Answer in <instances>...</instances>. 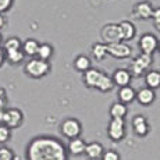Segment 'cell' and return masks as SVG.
<instances>
[{
  "label": "cell",
  "mask_w": 160,
  "mask_h": 160,
  "mask_svg": "<svg viewBox=\"0 0 160 160\" xmlns=\"http://www.w3.org/2000/svg\"><path fill=\"white\" fill-rule=\"evenodd\" d=\"M27 160H68L67 148L58 138L38 135L28 142L25 149Z\"/></svg>",
  "instance_id": "1"
},
{
  "label": "cell",
  "mask_w": 160,
  "mask_h": 160,
  "mask_svg": "<svg viewBox=\"0 0 160 160\" xmlns=\"http://www.w3.org/2000/svg\"><path fill=\"white\" fill-rule=\"evenodd\" d=\"M84 81L89 88H98L102 92H109L114 87L113 79L109 75H106L104 72L99 71L96 68H89L88 71H85Z\"/></svg>",
  "instance_id": "2"
},
{
  "label": "cell",
  "mask_w": 160,
  "mask_h": 160,
  "mask_svg": "<svg viewBox=\"0 0 160 160\" xmlns=\"http://www.w3.org/2000/svg\"><path fill=\"white\" fill-rule=\"evenodd\" d=\"M24 70H25V72L28 74L29 77H32V78H42V77H45L46 74L49 72L50 64H49L48 61L41 60V58H38V57H33L25 64V68Z\"/></svg>",
  "instance_id": "3"
},
{
  "label": "cell",
  "mask_w": 160,
  "mask_h": 160,
  "mask_svg": "<svg viewBox=\"0 0 160 160\" xmlns=\"http://www.w3.org/2000/svg\"><path fill=\"white\" fill-rule=\"evenodd\" d=\"M24 121V114L20 109H6L4 114H3L2 124L6 125L7 128L13 130V128H18Z\"/></svg>",
  "instance_id": "4"
},
{
  "label": "cell",
  "mask_w": 160,
  "mask_h": 160,
  "mask_svg": "<svg viewBox=\"0 0 160 160\" xmlns=\"http://www.w3.org/2000/svg\"><path fill=\"white\" fill-rule=\"evenodd\" d=\"M107 135L112 141L118 142L125 137V121L124 118H112L107 127Z\"/></svg>",
  "instance_id": "5"
},
{
  "label": "cell",
  "mask_w": 160,
  "mask_h": 160,
  "mask_svg": "<svg viewBox=\"0 0 160 160\" xmlns=\"http://www.w3.org/2000/svg\"><path fill=\"white\" fill-rule=\"evenodd\" d=\"M102 39L106 42V45L121 42L122 35L118 24H107V25H104L102 28Z\"/></svg>",
  "instance_id": "6"
},
{
  "label": "cell",
  "mask_w": 160,
  "mask_h": 160,
  "mask_svg": "<svg viewBox=\"0 0 160 160\" xmlns=\"http://www.w3.org/2000/svg\"><path fill=\"white\" fill-rule=\"evenodd\" d=\"M82 125L77 118H67L61 122V132L66 138L68 139H74L81 135Z\"/></svg>",
  "instance_id": "7"
},
{
  "label": "cell",
  "mask_w": 160,
  "mask_h": 160,
  "mask_svg": "<svg viewBox=\"0 0 160 160\" xmlns=\"http://www.w3.org/2000/svg\"><path fill=\"white\" fill-rule=\"evenodd\" d=\"M152 61H153L152 54L142 53L141 56H138L137 58H135L134 63H132V74H134V75H141L145 70L149 68V66L152 64Z\"/></svg>",
  "instance_id": "8"
},
{
  "label": "cell",
  "mask_w": 160,
  "mask_h": 160,
  "mask_svg": "<svg viewBox=\"0 0 160 160\" xmlns=\"http://www.w3.org/2000/svg\"><path fill=\"white\" fill-rule=\"evenodd\" d=\"M106 49H107V53L112 54L113 57H117V58H125L131 54V48L125 43H110V45H106Z\"/></svg>",
  "instance_id": "9"
},
{
  "label": "cell",
  "mask_w": 160,
  "mask_h": 160,
  "mask_svg": "<svg viewBox=\"0 0 160 160\" xmlns=\"http://www.w3.org/2000/svg\"><path fill=\"white\" fill-rule=\"evenodd\" d=\"M158 46H159V43H158V39H156L155 35H152V33H145V35L141 36L139 48L143 53L152 54L153 52L158 49Z\"/></svg>",
  "instance_id": "10"
},
{
  "label": "cell",
  "mask_w": 160,
  "mask_h": 160,
  "mask_svg": "<svg viewBox=\"0 0 160 160\" xmlns=\"http://www.w3.org/2000/svg\"><path fill=\"white\" fill-rule=\"evenodd\" d=\"M132 128L138 137H146L149 134V122L143 116H135L132 118Z\"/></svg>",
  "instance_id": "11"
},
{
  "label": "cell",
  "mask_w": 160,
  "mask_h": 160,
  "mask_svg": "<svg viewBox=\"0 0 160 160\" xmlns=\"http://www.w3.org/2000/svg\"><path fill=\"white\" fill-rule=\"evenodd\" d=\"M104 153V148L100 142H91L87 143V148H85V155H87L88 159L91 160H99L102 159Z\"/></svg>",
  "instance_id": "12"
},
{
  "label": "cell",
  "mask_w": 160,
  "mask_h": 160,
  "mask_svg": "<svg viewBox=\"0 0 160 160\" xmlns=\"http://www.w3.org/2000/svg\"><path fill=\"white\" fill-rule=\"evenodd\" d=\"M85 148H87V143H85L84 139L81 138H74V139H70L68 146H67V153L72 156H81L85 153Z\"/></svg>",
  "instance_id": "13"
},
{
  "label": "cell",
  "mask_w": 160,
  "mask_h": 160,
  "mask_svg": "<svg viewBox=\"0 0 160 160\" xmlns=\"http://www.w3.org/2000/svg\"><path fill=\"white\" fill-rule=\"evenodd\" d=\"M113 84L118 85V87H127L131 81V74L130 71L124 68H120V70H116L114 74H113Z\"/></svg>",
  "instance_id": "14"
},
{
  "label": "cell",
  "mask_w": 160,
  "mask_h": 160,
  "mask_svg": "<svg viewBox=\"0 0 160 160\" xmlns=\"http://www.w3.org/2000/svg\"><path fill=\"white\" fill-rule=\"evenodd\" d=\"M155 96H156L155 92H153V89H150V88H142L137 95H135L138 102L141 104H143V106H148V104L152 103L153 100H155Z\"/></svg>",
  "instance_id": "15"
},
{
  "label": "cell",
  "mask_w": 160,
  "mask_h": 160,
  "mask_svg": "<svg viewBox=\"0 0 160 160\" xmlns=\"http://www.w3.org/2000/svg\"><path fill=\"white\" fill-rule=\"evenodd\" d=\"M135 13L139 18H143V20H148V18L152 17L153 14V8L150 6V3L148 2H142V3H138L135 6Z\"/></svg>",
  "instance_id": "16"
},
{
  "label": "cell",
  "mask_w": 160,
  "mask_h": 160,
  "mask_svg": "<svg viewBox=\"0 0 160 160\" xmlns=\"http://www.w3.org/2000/svg\"><path fill=\"white\" fill-rule=\"evenodd\" d=\"M120 29H121V35H122V41H130L135 36V27L134 24L130 21H122L118 24Z\"/></svg>",
  "instance_id": "17"
},
{
  "label": "cell",
  "mask_w": 160,
  "mask_h": 160,
  "mask_svg": "<svg viewBox=\"0 0 160 160\" xmlns=\"http://www.w3.org/2000/svg\"><path fill=\"white\" fill-rule=\"evenodd\" d=\"M38 49H39V42L35 41V39H27L21 46L22 53L27 54V56H36Z\"/></svg>",
  "instance_id": "18"
},
{
  "label": "cell",
  "mask_w": 160,
  "mask_h": 160,
  "mask_svg": "<svg viewBox=\"0 0 160 160\" xmlns=\"http://www.w3.org/2000/svg\"><path fill=\"white\" fill-rule=\"evenodd\" d=\"M110 116L112 118H124L127 116V106L121 102H116L110 107Z\"/></svg>",
  "instance_id": "19"
},
{
  "label": "cell",
  "mask_w": 160,
  "mask_h": 160,
  "mask_svg": "<svg viewBox=\"0 0 160 160\" xmlns=\"http://www.w3.org/2000/svg\"><path fill=\"white\" fill-rule=\"evenodd\" d=\"M135 91L131 87H122L118 91V98L121 100V103H130L135 99Z\"/></svg>",
  "instance_id": "20"
},
{
  "label": "cell",
  "mask_w": 160,
  "mask_h": 160,
  "mask_svg": "<svg viewBox=\"0 0 160 160\" xmlns=\"http://www.w3.org/2000/svg\"><path fill=\"white\" fill-rule=\"evenodd\" d=\"M146 85L150 89H155L160 87V72L156 71V70H152L146 74V78H145Z\"/></svg>",
  "instance_id": "21"
},
{
  "label": "cell",
  "mask_w": 160,
  "mask_h": 160,
  "mask_svg": "<svg viewBox=\"0 0 160 160\" xmlns=\"http://www.w3.org/2000/svg\"><path fill=\"white\" fill-rule=\"evenodd\" d=\"M52 54H53V48H52V46L49 45V43H42V45H39L38 53H36L38 58L48 61L49 58L52 57Z\"/></svg>",
  "instance_id": "22"
},
{
  "label": "cell",
  "mask_w": 160,
  "mask_h": 160,
  "mask_svg": "<svg viewBox=\"0 0 160 160\" xmlns=\"http://www.w3.org/2000/svg\"><path fill=\"white\" fill-rule=\"evenodd\" d=\"M4 57L10 61L11 64H18L24 60L25 54L22 53V50H10V52H4Z\"/></svg>",
  "instance_id": "23"
},
{
  "label": "cell",
  "mask_w": 160,
  "mask_h": 160,
  "mask_svg": "<svg viewBox=\"0 0 160 160\" xmlns=\"http://www.w3.org/2000/svg\"><path fill=\"white\" fill-rule=\"evenodd\" d=\"M74 66H75L77 70L85 72L91 68V60H89L87 56H78L75 58V61H74Z\"/></svg>",
  "instance_id": "24"
},
{
  "label": "cell",
  "mask_w": 160,
  "mask_h": 160,
  "mask_svg": "<svg viewBox=\"0 0 160 160\" xmlns=\"http://www.w3.org/2000/svg\"><path fill=\"white\" fill-rule=\"evenodd\" d=\"M22 43H21V41L18 38H8L7 41L3 43V50L4 52H10V50H20Z\"/></svg>",
  "instance_id": "25"
},
{
  "label": "cell",
  "mask_w": 160,
  "mask_h": 160,
  "mask_svg": "<svg viewBox=\"0 0 160 160\" xmlns=\"http://www.w3.org/2000/svg\"><path fill=\"white\" fill-rule=\"evenodd\" d=\"M92 53H93V57L96 58V60H103V58L107 56L106 45H103V43H95L93 46H92Z\"/></svg>",
  "instance_id": "26"
},
{
  "label": "cell",
  "mask_w": 160,
  "mask_h": 160,
  "mask_svg": "<svg viewBox=\"0 0 160 160\" xmlns=\"http://www.w3.org/2000/svg\"><path fill=\"white\" fill-rule=\"evenodd\" d=\"M11 138V130L7 128L6 125L0 124V145H4L6 142H8Z\"/></svg>",
  "instance_id": "27"
},
{
  "label": "cell",
  "mask_w": 160,
  "mask_h": 160,
  "mask_svg": "<svg viewBox=\"0 0 160 160\" xmlns=\"http://www.w3.org/2000/svg\"><path fill=\"white\" fill-rule=\"evenodd\" d=\"M14 152L7 146H0V160H14Z\"/></svg>",
  "instance_id": "28"
},
{
  "label": "cell",
  "mask_w": 160,
  "mask_h": 160,
  "mask_svg": "<svg viewBox=\"0 0 160 160\" xmlns=\"http://www.w3.org/2000/svg\"><path fill=\"white\" fill-rule=\"evenodd\" d=\"M120 153L116 152V150H104L103 156L100 160H120Z\"/></svg>",
  "instance_id": "29"
},
{
  "label": "cell",
  "mask_w": 160,
  "mask_h": 160,
  "mask_svg": "<svg viewBox=\"0 0 160 160\" xmlns=\"http://www.w3.org/2000/svg\"><path fill=\"white\" fill-rule=\"evenodd\" d=\"M14 0H0V14H3L4 11H7L8 8L13 6Z\"/></svg>",
  "instance_id": "30"
},
{
  "label": "cell",
  "mask_w": 160,
  "mask_h": 160,
  "mask_svg": "<svg viewBox=\"0 0 160 160\" xmlns=\"http://www.w3.org/2000/svg\"><path fill=\"white\" fill-rule=\"evenodd\" d=\"M6 103H7L6 92H4V89L0 88V109H6Z\"/></svg>",
  "instance_id": "31"
},
{
  "label": "cell",
  "mask_w": 160,
  "mask_h": 160,
  "mask_svg": "<svg viewBox=\"0 0 160 160\" xmlns=\"http://www.w3.org/2000/svg\"><path fill=\"white\" fill-rule=\"evenodd\" d=\"M152 17L155 18V24H160V8H156V10H153Z\"/></svg>",
  "instance_id": "32"
},
{
  "label": "cell",
  "mask_w": 160,
  "mask_h": 160,
  "mask_svg": "<svg viewBox=\"0 0 160 160\" xmlns=\"http://www.w3.org/2000/svg\"><path fill=\"white\" fill-rule=\"evenodd\" d=\"M4 60H6V57H4V50H3V48H0V66L4 63Z\"/></svg>",
  "instance_id": "33"
},
{
  "label": "cell",
  "mask_w": 160,
  "mask_h": 160,
  "mask_svg": "<svg viewBox=\"0 0 160 160\" xmlns=\"http://www.w3.org/2000/svg\"><path fill=\"white\" fill-rule=\"evenodd\" d=\"M4 25H6V20H4V17H3V14H0V29Z\"/></svg>",
  "instance_id": "34"
},
{
  "label": "cell",
  "mask_w": 160,
  "mask_h": 160,
  "mask_svg": "<svg viewBox=\"0 0 160 160\" xmlns=\"http://www.w3.org/2000/svg\"><path fill=\"white\" fill-rule=\"evenodd\" d=\"M4 110H6V109H0V124H2V120H3V114H4Z\"/></svg>",
  "instance_id": "35"
},
{
  "label": "cell",
  "mask_w": 160,
  "mask_h": 160,
  "mask_svg": "<svg viewBox=\"0 0 160 160\" xmlns=\"http://www.w3.org/2000/svg\"><path fill=\"white\" fill-rule=\"evenodd\" d=\"M2 42H3V36H2V33H0V45H2Z\"/></svg>",
  "instance_id": "36"
},
{
  "label": "cell",
  "mask_w": 160,
  "mask_h": 160,
  "mask_svg": "<svg viewBox=\"0 0 160 160\" xmlns=\"http://www.w3.org/2000/svg\"><path fill=\"white\" fill-rule=\"evenodd\" d=\"M155 25H156V28H158V29L160 31V24H155Z\"/></svg>",
  "instance_id": "37"
},
{
  "label": "cell",
  "mask_w": 160,
  "mask_h": 160,
  "mask_svg": "<svg viewBox=\"0 0 160 160\" xmlns=\"http://www.w3.org/2000/svg\"><path fill=\"white\" fill-rule=\"evenodd\" d=\"M158 48H159V52H160V45H159V46H158Z\"/></svg>",
  "instance_id": "38"
}]
</instances>
